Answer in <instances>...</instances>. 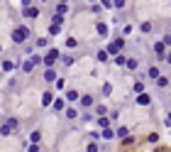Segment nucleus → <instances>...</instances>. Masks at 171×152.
I'll return each instance as SVG.
<instances>
[{
    "label": "nucleus",
    "mask_w": 171,
    "mask_h": 152,
    "mask_svg": "<svg viewBox=\"0 0 171 152\" xmlns=\"http://www.w3.org/2000/svg\"><path fill=\"white\" fill-rule=\"evenodd\" d=\"M61 22H64V17H61V15H54L51 17V25H49V34H59L61 32Z\"/></svg>",
    "instance_id": "obj_1"
},
{
    "label": "nucleus",
    "mask_w": 171,
    "mask_h": 152,
    "mask_svg": "<svg viewBox=\"0 0 171 152\" xmlns=\"http://www.w3.org/2000/svg\"><path fill=\"white\" fill-rule=\"evenodd\" d=\"M122 47H125V39H122V37H118L115 42H110V44H108V54H118Z\"/></svg>",
    "instance_id": "obj_2"
},
{
    "label": "nucleus",
    "mask_w": 171,
    "mask_h": 152,
    "mask_svg": "<svg viewBox=\"0 0 171 152\" xmlns=\"http://www.w3.org/2000/svg\"><path fill=\"white\" fill-rule=\"evenodd\" d=\"M12 39H15V42H25L27 39V27H17V30L12 32Z\"/></svg>",
    "instance_id": "obj_3"
},
{
    "label": "nucleus",
    "mask_w": 171,
    "mask_h": 152,
    "mask_svg": "<svg viewBox=\"0 0 171 152\" xmlns=\"http://www.w3.org/2000/svg\"><path fill=\"white\" fill-rule=\"evenodd\" d=\"M56 59H59V52H56V49H51V52H46V57H44V64H46V66L51 69V66H54V61H56Z\"/></svg>",
    "instance_id": "obj_4"
},
{
    "label": "nucleus",
    "mask_w": 171,
    "mask_h": 152,
    "mask_svg": "<svg viewBox=\"0 0 171 152\" xmlns=\"http://www.w3.org/2000/svg\"><path fill=\"white\" fill-rule=\"evenodd\" d=\"M25 17H39V8H32V5H27V8H25Z\"/></svg>",
    "instance_id": "obj_5"
},
{
    "label": "nucleus",
    "mask_w": 171,
    "mask_h": 152,
    "mask_svg": "<svg viewBox=\"0 0 171 152\" xmlns=\"http://www.w3.org/2000/svg\"><path fill=\"white\" fill-rule=\"evenodd\" d=\"M44 79H46V81H59V79H56V71H54V69H46V71H44Z\"/></svg>",
    "instance_id": "obj_6"
},
{
    "label": "nucleus",
    "mask_w": 171,
    "mask_h": 152,
    "mask_svg": "<svg viewBox=\"0 0 171 152\" xmlns=\"http://www.w3.org/2000/svg\"><path fill=\"white\" fill-rule=\"evenodd\" d=\"M81 106H83V108H91L93 106V96H83V98H81Z\"/></svg>",
    "instance_id": "obj_7"
},
{
    "label": "nucleus",
    "mask_w": 171,
    "mask_h": 152,
    "mask_svg": "<svg viewBox=\"0 0 171 152\" xmlns=\"http://www.w3.org/2000/svg\"><path fill=\"white\" fill-rule=\"evenodd\" d=\"M64 106H66V98H56L54 101V110H64Z\"/></svg>",
    "instance_id": "obj_8"
},
{
    "label": "nucleus",
    "mask_w": 171,
    "mask_h": 152,
    "mask_svg": "<svg viewBox=\"0 0 171 152\" xmlns=\"http://www.w3.org/2000/svg\"><path fill=\"white\" fill-rule=\"evenodd\" d=\"M66 118H68V120L78 118V110H76V108H66Z\"/></svg>",
    "instance_id": "obj_9"
},
{
    "label": "nucleus",
    "mask_w": 171,
    "mask_h": 152,
    "mask_svg": "<svg viewBox=\"0 0 171 152\" xmlns=\"http://www.w3.org/2000/svg\"><path fill=\"white\" fill-rule=\"evenodd\" d=\"M156 86H159V88H166L169 86V79H166V76H159V79H156Z\"/></svg>",
    "instance_id": "obj_10"
},
{
    "label": "nucleus",
    "mask_w": 171,
    "mask_h": 152,
    "mask_svg": "<svg viewBox=\"0 0 171 152\" xmlns=\"http://www.w3.org/2000/svg\"><path fill=\"white\" fill-rule=\"evenodd\" d=\"M137 103H139V106H149V96L139 93V98H137Z\"/></svg>",
    "instance_id": "obj_11"
},
{
    "label": "nucleus",
    "mask_w": 171,
    "mask_h": 152,
    "mask_svg": "<svg viewBox=\"0 0 171 152\" xmlns=\"http://www.w3.org/2000/svg\"><path fill=\"white\" fill-rule=\"evenodd\" d=\"M30 140H32L34 145H37L39 140H42V133H39V130H34V133H32V137H30Z\"/></svg>",
    "instance_id": "obj_12"
},
{
    "label": "nucleus",
    "mask_w": 171,
    "mask_h": 152,
    "mask_svg": "<svg viewBox=\"0 0 171 152\" xmlns=\"http://www.w3.org/2000/svg\"><path fill=\"white\" fill-rule=\"evenodd\" d=\"M42 101H44L42 106H54V103H51V93H44V96H42Z\"/></svg>",
    "instance_id": "obj_13"
},
{
    "label": "nucleus",
    "mask_w": 171,
    "mask_h": 152,
    "mask_svg": "<svg viewBox=\"0 0 171 152\" xmlns=\"http://www.w3.org/2000/svg\"><path fill=\"white\" fill-rule=\"evenodd\" d=\"M66 101H78V91H68L66 93Z\"/></svg>",
    "instance_id": "obj_14"
},
{
    "label": "nucleus",
    "mask_w": 171,
    "mask_h": 152,
    "mask_svg": "<svg viewBox=\"0 0 171 152\" xmlns=\"http://www.w3.org/2000/svg\"><path fill=\"white\" fill-rule=\"evenodd\" d=\"M98 34H100V37H105V34H108V25H98Z\"/></svg>",
    "instance_id": "obj_15"
},
{
    "label": "nucleus",
    "mask_w": 171,
    "mask_h": 152,
    "mask_svg": "<svg viewBox=\"0 0 171 152\" xmlns=\"http://www.w3.org/2000/svg\"><path fill=\"white\" fill-rule=\"evenodd\" d=\"M76 44H78V42H76V39H73V37H68V39H66V47H68V49H73V47H76Z\"/></svg>",
    "instance_id": "obj_16"
},
{
    "label": "nucleus",
    "mask_w": 171,
    "mask_h": 152,
    "mask_svg": "<svg viewBox=\"0 0 171 152\" xmlns=\"http://www.w3.org/2000/svg\"><path fill=\"white\" fill-rule=\"evenodd\" d=\"M149 76H152V79H159V69L152 66V69H149Z\"/></svg>",
    "instance_id": "obj_17"
},
{
    "label": "nucleus",
    "mask_w": 171,
    "mask_h": 152,
    "mask_svg": "<svg viewBox=\"0 0 171 152\" xmlns=\"http://www.w3.org/2000/svg\"><path fill=\"white\" fill-rule=\"evenodd\" d=\"M98 125L100 128H108V125H110V120H108V118H98Z\"/></svg>",
    "instance_id": "obj_18"
},
{
    "label": "nucleus",
    "mask_w": 171,
    "mask_h": 152,
    "mask_svg": "<svg viewBox=\"0 0 171 152\" xmlns=\"http://www.w3.org/2000/svg\"><path fill=\"white\" fill-rule=\"evenodd\" d=\"M134 91L142 93V91H144V84H142V81H137V84H134Z\"/></svg>",
    "instance_id": "obj_19"
},
{
    "label": "nucleus",
    "mask_w": 171,
    "mask_h": 152,
    "mask_svg": "<svg viewBox=\"0 0 171 152\" xmlns=\"http://www.w3.org/2000/svg\"><path fill=\"white\" fill-rule=\"evenodd\" d=\"M98 61H108V52H98Z\"/></svg>",
    "instance_id": "obj_20"
},
{
    "label": "nucleus",
    "mask_w": 171,
    "mask_h": 152,
    "mask_svg": "<svg viewBox=\"0 0 171 152\" xmlns=\"http://www.w3.org/2000/svg\"><path fill=\"white\" fill-rule=\"evenodd\" d=\"M127 66H129V69H137L139 64H137V59H129V61H127Z\"/></svg>",
    "instance_id": "obj_21"
},
{
    "label": "nucleus",
    "mask_w": 171,
    "mask_h": 152,
    "mask_svg": "<svg viewBox=\"0 0 171 152\" xmlns=\"http://www.w3.org/2000/svg\"><path fill=\"white\" fill-rule=\"evenodd\" d=\"M154 52L156 54H164V44H154Z\"/></svg>",
    "instance_id": "obj_22"
},
{
    "label": "nucleus",
    "mask_w": 171,
    "mask_h": 152,
    "mask_svg": "<svg viewBox=\"0 0 171 152\" xmlns=\"http://www.w3.org/2000/svg\"><path fill=\"white\" fill-rule=\"evenodd\" d=\"M115 8H118V10H122V8H125V0H115Z\"/></svg>",
    "instance_id": "obj_23"
},
{
    "label": "nucleus",
    "mask_w": 171,
    "mask_h": 152,
    "mask_svg": "<svg viewBox=\"0 0 171 152\" xmlns=\"http://www.w3.org/2000/svg\"><path fill=\"white\" fill-rule=\"evenodd\" d=\"M30 152H39V145H34V142H32V145H30Z\"/></svg>",
    "instance_id": "obj_24"
},
{
    "label": "nucleus",
    "mask_w": 171,
    "mask_h": 152,
    "mask_svg": "<svg viewBox=\"0 0 171 152\" xmlns=\"http://www.w3.org/2000/svg\"><path fill=\"white\" fill-rule=\"evenodd\" d=\"M88 152H98V145H88Z\"/></svg>",
    "instance_id": "obj_25"
},
{
    "label": "nucleus",
    "mask_w": 171,
    "mask_h": 152,
    "mask_svg": "<svg viewBox=\"0 0 171 152\" xmlns=\"http://www.w3.org/2000/svg\"><path fill=\"white\" fill-rule=\"evenodd\" d=\"M166 125H171V113H169V115H166Z\"/></svg>",
    "instance_id": "obj_26"
},
{
    "label": "nucleus",
    "mask_w": 171,
    "mask_h": 152,
    "mask_svg": "<svg viewBox=\"0 0 171 152\" xmlns=\"http://www.w3.org/2000/svg\"><path fill=\"white\" fill-rule=\"evenodd\" d=\"M166 61H169V64H171V52H169V54H166Z\"/></svg>",
    "instance_id": "obj_27"
}]
</instances>
